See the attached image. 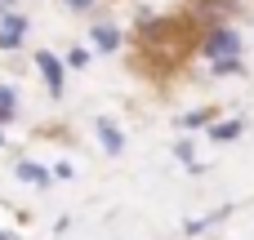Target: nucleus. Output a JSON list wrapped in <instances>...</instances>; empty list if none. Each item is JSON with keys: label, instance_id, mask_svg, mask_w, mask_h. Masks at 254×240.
<instances>
[{"label": "nucleus", "instance_id": "20e7f679", "mask_svg": "<svg viewBox=\"0 0 254 240\" xmlns=\"http://www.w3.org/2000/svg\"><path fill=\"white\" fill-rule=\"evenodd\" d=\"M18 31H22V18H9V27H4V45H13Z\"/></svg>", "mask_w": 254, "mask_h": 240}, {"label": "nucleus", "instance_id": "0eeeda50", "mask_svg": "<svg viewBox=\"0 0 254 240\" xmlns=\"http://www.w3.org/2000/svg\"><path fill=\"white\" fill-rule=\"evenodd\" d=\"M71 4H89V0H71Z\"/></svg>", "mask_w": 254, "mask_h": 240}, {"label": "nucleus", "instance_id": "39448f33", "mask_svg": "<svg viewBox=\"0 0 254 240\" xmlns=\"http://www.w3.org/2000/svg\"><path fill=\"white\" fill-rule=\"evenodd\" d=\"M18 174H22V178H31V183H45V174H40L36 165H18Z\"/></svg>", "mask_w": 254, "mask_h": 240}, {"label": "nucleus", "instance_id": "f03ea898", "mask_svg": "<svg viewBox=\"0 0 254 240\" xmlns=\"http://www.w3.org/2000/svg\"><path fill=\"white\" fill-rule=\"evenodd\" d=\"M237 49V36L232 31H219V36H210V45H205V53H214V58H223V53H232Z\"/></svg>", "mask_w": 254, "mask_h": 240}, {"label": "nucleus", "instance_id": "7ed1b4c3", "mask_svg": "<svg viewBox=\"0 0 254 240\" xmlns=\"http://www.w3.org/2000/svg\"><path fill=\"white\" fill-rule=\"evenodd\" d=\"M116 27H94V45H103V49H116Z\"/></svg>", "mask_w": 254, "mask_h": 240}, {"label": "nucleus", "instance_id": "423d86ee", "mask_svg": "<svg viewBox=\"0 0 254 240\" xmlns=\"http://www.w3.org/2000/svg\"><path fill=\"white\" fill-rule=\"evenodd\" d=\"M0 116H9V94H0Z\"/></svg>", "mask_w": 254, "mask_h": 240}, {"label": "nucleus", "instance_id": "f257e3e1", "mask_svg": "<svg viewBox=\"0 0 254 240\" xmlns=\"http://www.w3.org/2000/svg\"><path fill=\"white\" fill-rule=\"evenodd\" d=\"M36 62H40V71H45V80H49V94H63V67H58L49 53H36Z\"/></svg>", "mask_w": 254, "mask_h": 240}]
</instances>
